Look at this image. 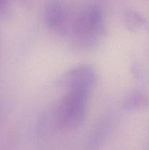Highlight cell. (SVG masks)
I'll use <instances>...</instances> for the list:
<instances>
[{"instance_id":"6da1fadb","label":"cell","mask_w":149,"mask_h":150,"mask_svg":"<svg viewBox=\"0 0 149 150\" xmlns=\"http://www.w3.org/2000/svg\"><path fill=\"white\" fill-rule=\"evenodd\" d=\"M104 17L97 5H89L83 9L73 24L74 40L80 47L89 48L95 45L104 33Z\"/></svg>"},{"instance_id":"7a4b0ae2","label":"cell","mask_w":149,"mask_h":150,"mask_svg":"<svg viewBox=\"0 0 149 150\" xmlns=\"http://www.w3.org/2000/svg\"><path fill=\"white\" fill-rule=\"evenodd\" d=\"M90 92L67 90L57 108V122L61 128L72 130L80 125L85 119Z\"/></svg>"},{"instance_id":"3957f363","label":"cell","mask_w":149,"mask_h":150,"mask_svg":"<svg viewBox=\"0 0 149 150\" xmlns=\"http://www.w3.org/2000/svg\"><path fill=\"white\" fill-rule=\"evenodd\" d=\"M96 81V75L91 67L86 64L77 66L67 72L64 78L67 90L91 92Z\"/></svg>"},{"instance_id":"277c9868","label":"cell","mask_w":149,"mask_h":150,"mask_svg":"<svg viewBox=\"0 0 149 150\" xmlns=\"http://www.w3.org/2000/svg\"><path fill=\"white\" fill-rule=\"evenodd\" d=\"M45 23L51 29H61L66 20V13L61 0H48L44 10Z\"/></svg>"},{"instance_id":"5b68a950","label":"cell","mask_w":149,"mask_h":150,"mask_svg":"<svg viewBox=\"0 0 149 150\" xmlns=\"http://www.w3.org/2000/svg\"><path fill=\"white\" fill-rule=\"evenodd\" d=\"M148 98L141 92H134L129 95L124 102V109L129 111H140L148 105Z\"/></svg>"},{"instance_id":"8992f818","label":"cell","mask_w":149,"mask_h":150,"mask_svg":"<svg viewBox=\"0 0 149 150\" xmlns=\"http://www.w3.org/2000/svg\"><path fill=\"white\" fill-rule=\"evenodd\" d=\"M106 130V125H104V126L102 125L98 127L97 130L95 131L93 137L91 138V140H90L89 147L91 149H95L100 144L103 138H105V136L106 135L105 134V133H107Z\"/></svg>"},{"instance_id":"52a82bcc","label":"cell","mask_w":149,"mask_h":150,"mask_svg":"<svg viewBox=\"0 0 149 150\" xmlns=\"http://www.w3.org/2000/svg\"><path fill=\"white\" fill-rule=\"evenodd\" d=\"M127 19L129 26L131 29H139L145 23L144 19L135 13H129L127 16Z\"/></svg>"},{"instance_id":"ba28073f","label":"cell","mask_w":149,"mask_h":150,"mask_svg":"<svg viewBox=\"0 0 149 150\" xmlns=\"http://www.w3.org/2000/svg\"><path fill=\"white\" fill-rule=\"evenodd\" d=\"M9 0H0V12L4 10V7L7 6Z\"/></svg>"}]
</instances>
